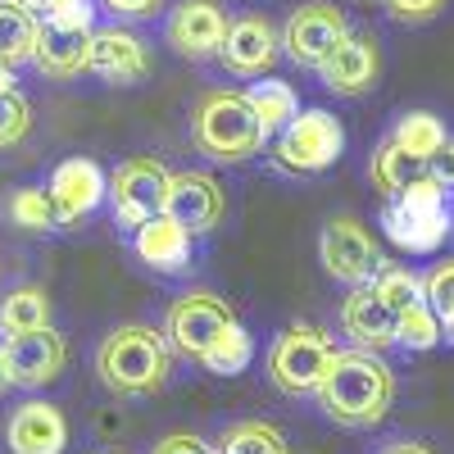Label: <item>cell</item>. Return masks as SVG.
I'll return each instance as SVG.
<instances>
[{
    "label": "cell",
    "instance_id": "6da1fadb",
    "mask_svg": "<svg viewBox=\"0 0 454 454\" xmlns=\"http://www.w3.org/2000/svg\"><path fill=\"white\" fill-rule=\"evenodd\" d=\"M314 395L336 427H377L395 400V372L372 350H336Z\"/></svg>",
    "mask_w": 454,
    "mask_h": 454
},
{
    "label": "cell",
    "instance_id": "7a4b0ae2",
    "mask_svg": "<svg viewBox=\"0 0 454 454\" xmlns=\"http://www.w3.org/2000/svg\"><path fill=\"white\" fill-rule=\"evenodd\" d=\"M173 372V346L168 336L145 327V323H123L114 327L100 346H96V377L105 382V391L123 395V400H141L155 395Z\"/></svg>",
    "mask_w": 454,
    "mask_h": 454
},
{
    "label": "cell",
    "instance_id": "3957f363",
    "mask_svg": "<svg viewBox=\"0 0 454 454\" xmlns=\"http://www.w3.org/2000/svg\"><path fill=\"white\" fill-rule=\"evenodd\" d=\"M192 145L214 164H246L269 145V132H263L246 91L209 87L192 109Z\"/></svg>",
    "mask_w": 454,
    "mask_h": 454
},
{
    "label": "cell",
    "instance_id": "277c9868",
    "mask_svg": "<svg viewBox=\"0 0 454 454\" xmlns=\"http://www.w3.org/2000/svg\"><path fill=\"white\" fill-rule=\"evenodd\" d=\"M382 232L404 254H436L445 246V237L454 232V214L445 205V192L427 173L413 177L400 196H391L382 205Z\"/></svg>",
    "mask_w": 454,
    "mask_h": 454
},
{
    "label": "cell",
    "instance_id": "5b68a950",
    "mask_svg": "<svg viewBox=\"0 0 454 454\" xmlns=\"http://www.w3.org/2000/svg\"><path fill=\"white\" fill-rule=\"evenodd\" d=\"M340 155H346V128L327 109H300L273 141V164L300 177L327 173Z\"/></svg>",
    "mask_w": 454,
    "mask_h": 454
},
{
    "label": "cell",
    "instance_id": "8992f818",
    "mask_svg": "<svg viewBox=\"0 0 454 454\" xmlns=\"http://www.w3.org/2000/svg\"><path fill=\"white\" fill-rule=\"evenodd\" d=\"M336 355V340L314 323H291L269 350V377L282 395H314Z\"/></svg>",
    "mask_w": 454,
    "mask_h": 454
},
{
    "label": "cell",
    "instance_id": "52a82bcc",
    "mask_svg": "<svg viewBox=\"0 0 454 454\" xmlns=\"http://www.w3.org/2000/svg\"><path fill=\"white\" fill-rule=\"evenodd\" d=\"M168 182H173V173L164 168V160H155V155H132V160H123L119 168L109 173L105 200L114 205V218L137 232L141 223H150V218L164 214Z\"/></svg>",
    "mask_w": 454,
    "mask_h": 454
},
{
    "label": "cell",
    "instance_id": "ba28073f",
    "mask_svg": "<svg viewBox=\"0 0 454 454\" xmlns=\"http://www.w3.org/2000/svg\"><path fill=\"white\" fill-rule=\"evenodd\" d=\"M346 32H350V19H346V10H336V0H305L282 23V55L295 68L318 73V64L336 51V42Z\"/></svg>",
    "mask_w": 454,
    "mask_h": 454
},
{
    "label": "cell",
    "instance_id": "9c48e42d",
    "mask_svg": "<svg viewBox=\"0 0 454 454\" xmlns=\"http://www.w3.org/2000/svg\"><path fill=\"white\" fill-rule=\"evenodd\" d=\"M318 259H323V269L332 282L340 286H368L377 278V269H382V250H377L372 232L350 218V214H340L323 227V237H318Z\"/></svg>",
    "mask_w": 454,
    "mask_h": 454
},
{
    "label": "cell",
    "instance_id": "30bf717a",
    "mask_svg": "<svg viewBox=\"0 0 454 454\" xmlns=\"http://www.w3.org/2000/svg\"><path fill=\"white\" fill-rule=\"evenodd\" d=\"M278 59H282V27L269 14L246 10V14H237L232 23H227L218 64L232 73V78L259 82V78H269V73H273Z\"/></svg>",
    "mask_w": 454,
    "mask_h": 454
},
{
    "label": "cell",
    "instance_id": "8fae6325",
    "mask_svg": "<svg viewBox=\"0 0 454 454\" xmlns=\"http://www.w3.org/2000/svg\"><path fill=\"white\" fill-rule=\"evenodd\" d=\"M232 323H237V314H232V305H227L223 295H214V291H186V295H177L168 305L164 336H168V346L177 355L200 359Z\"/></svg>",
    "mask_w": 454,
    "mask_h": 454
},
{
    "label": "cell",
    "instance_id": "7c38bea8",
    "mask_svg": "<svg viewBox=\"0 0 454 454\" xmlns=\"http://www.w3.org/2000/svg\"><path fill=\"white\" fill-rule=\"evenodd\" d=\"M227 10L218 0H177L164 19V42L182 55V59H218L223 36H227Z\"/></svg>",
    "mask_w": 454,
    "mask_h": 454
},
{
    "label": "cell",
    "instance_id": "4fadbf2b",
    "mask_svg": "<svg viewBox=\"0 0 454 454\" xmlns=\"http://www.w3.org/2000/svg\"><path fill=\"white\" fill-rule=\"evenodd\" d=\"M377 73H382V55H377V42L372 32H346L336 42V51L318 64V82L332 91V96H368L377 87Z\"/></svg>",
    "mask_w": 454,
    "mask_h": 454
},
{
    "label": "cell",
    "instance_id": "5bb4252c",
    "mask_svg": "<svg viewBox=\"0 0 454 454\" xmlns=\"http://www.w3.org/2000/svg\"><path fill=\"white\" fill-rule=\"evenodd\" d=\"M68 364V346L55 327H36V332H23V336H10L5 340V377L10 387H23V391H36L55 382Z\"/></svg>",
    "mask_w": 454,
    "mask_h": 454
},
{
    "label": "cell",
    "instance_id": "9a60e30c",
    "mask_svg": "<svg viewBox=\"0 0 454 454\" xmlns=\"http://www.w3.org/2000/svg\"><path fill=\"white\" fill-rule=\"evenodd\" d=\"M164 214L173 223H182L186 232H209V227L223 223L227 214V192L214 173H200V168H182L173 173L168 182V200H164Z\"/></svg>",
    "mask_w": 454,
    "mask_h": 454
},
{
    "label": "cell",
    "instance_id": "2e32d148",
    "mask_svg": "<svg viewBox=\"0 0 454 454\" xmlns=\"http://www.w3.org/2000/svg\"><path fill=\"white\" fill-rule=\"evenodd\" d=\"M96 78L114 82V87H137L145 73H150V51L145 42L123 27V23H114V27H96L91 32V64H87Z\"/></svg>",
    "mask_w": 454,
    "mask_h": 454
},
{
    "label": "cell",
    "instance_id": "e0dca14e",
    "mask_svg": "<svg viewBox=\"0 0 454 454\" xmlns=\"http://www.w3.org/2000/svg\"><path fill=\"white\" fill-rule=\"evenodd\" d=\"M105 192H109V177L100 173L96 160H64L46 186V196L55 205V223H82L87 214L100 209Z\"/></svg>",
    "mask_w": 454,
    "mask_h": 454
},
{
    "label": "cell",
    "instance_id": "ac0fdd59",
    "mask_svg": "<svg viewBox=\"0 0 454 454\" xmlns=\"http://www.w3.org/2000/svg\"><path fill=\"white\" fill-rule=\"evenodd\" d=\"M395 318L400 314L372 286H350V295L340 300V327L359 350L382 355L387 346H395Z\"/></svg>",
    "mask_w": 454,
    "mask_h": 454
},
{
    "label": "cell",
    "instance_id": "d6986e66",
    "mask_svg": "<svg viewBox=\"0 0 454 454\" xmlns=\"http://www.w3.org/2000/svg\"><path fill=\"white\" fill-rule=\"evenodd\" d=\"M5 436H10V450L14 454H64L68 445V423L64 413L46 400H27L10 413L5 423Z\"/></svg>",
    "mask_w": 454,
    "mask_h": 454
},
{
    "label": "cell",
    "instance_id": "ffe728a7",
    "mask_svg": "<svg viewBox=\"0 0 454 454\" xmlns=\"http://www.w3.org/2000/svg\"><path fill=\"white\" fill-rule=\"evenodd\" d=\"M32 64L42 68L51 82H73V78H78V73H87V64H91V32H68V27L42 23Z\"/></svg>",
    "mask_w": 454,
    "mask_h": 454
},
{
    "label": "cell",
    "instance_id": "44dd1931",
    "mask_svg": "<svg viewBox=\"0 0 454 454\" xmlns=\"http://www.w3.org/2000/svg\"><path fill=\"white\" fill-rule=\"evenodd\" d=\"M132 250L155 273H177V269H186V259H192V232H186L182 223H173L168 214H160V218L137 227Z\"/></svg>",
    "mask_w": 454,
    "mask_h": 454
},
{
    "label": "cell",
    "instance_id": "7402d4cb",
    "mask_svg": "<svg viewBox=\"0 0 454 454\" xmlns=\"http://www.w3.org/2000/svg\"><path fill=\"white\" fill-rule=\"evenodd\" d=\"M423 173H427V164H423V160H413V155H404V150H400L391 137H382V141L372 145L368 177H372V192H382L387 200L400 196L404 186H409L413 177H423Z\"/></svg>",
    "mask_w": 454,
    "mask_h": 454
},
{
    "label": "cell",
    "instance_id": "603a6c76",
    "mask_svg": "<svg viewBox=\"0 0 454 454\" xmlns=\"http://www.w3.org/2000/svg\"><path fill=\"white\" fill-rule=\"evenodd\" d=\"M36 36H42V19L23 10L19 0H0V59L10 68L32 64L36 55Z\"/></svg>",
    "mask_w": 454,
    "mask_h": 454
},
{
    "label": "cell",
    "instance_id": "cb8c5ba5",
    "mask_svg": "<svg viewBox=\"0 0 454 454\" xmlns=\"http://www.w3.org/2000/svg\"><path fill=\"white\" fill-rule=\"evenodd\" d=\"M36 327H51V295L46 286H14L10 295H0V332L23 336Z\"/></svg>",
    "mask_w": 454,
    "mask_h": 454
},
{
    "label": "cell",
    "instance_id": "d4e9b609",
    "mask_svg": "<svg viewBox=\"0 0 454 454\" xmlns=\"http://www.w3.org/2000/svg\"><path fill=\"white\" fill-rule=\"evenodd\" d=\"M391 141L404 150V155H413V160L427 164L450 137H445V123L436 119L432 109H404L400 119H395V128H391Z\"/></svg>",
    "mask_w": 454,
    "mask_h": 454
},
{
    "label": "cell",
    "instance_id": "484cf974",
    "mask_svg": "<svg viewBox=\"0 0 454 454\" xmlns=\"http://www.w3.org/2000/svg\"><path fill=\"white\" fill-rule=\"evenodd\" d=\"M246 100L254 105V114H259V123H263V132H269V137H278V132L295 119V114H300L295 87L282 82V78H259V82H250V87H246Z\"/></svg>",
    "mask_w": 454,
    "mask_h": 454
},
{
    "label": "cell",
    "instance_id": "4316f807",
    "mask_svg": "<svg viewBox=\"0 0 454 454\" xmlns=\"http://www.w3.org/2000/svg\"><path fill=\"white\" fill-rule=\"evenodd\" d=\"M214 454H291V445H286V436L273 423L246 419V423H232V427L218 432Z\"/></svg>",
    "mask_w": 454,
    "mask_h": 454
},
{
    "label": "cell",
    "instance_id": "83f0119b",
    "mask_svg": "<svg viewBox=\"0 0 454 454\" xmlns=\"http://www.w3.org/2000/svg\"><path fill=\"white\" fill-rule=\"evenodd\" d=\"M250 359H254V340H250V332H246L241 323H232V327H227L214 346L200 355V364H205L214 377H237V372L250 368Z\"/></svg>",
    "mask_w": 454,
    "mask_h": 454
},
{
    "label": "cell",
    "instance_id": "f1b7e54d",
    "mask_svg": "<svg viewBox=\"0 0 454 454\" xmlns=\"http://www.w3.org/2000/svg\"><path fill=\"white\" fill-rule=\"evenodd\" d=\"M368 286L382 295L395 314H404V309H413V305H427V300H423V278L413 273L409 263H382Z\"/></svg>",
    "mask_w": 454,
    "mask_h": 454
},
{
    "label": "cell",
    "instance_id": "f546056e",
    "mask_svg": "<svg viewBox=\"0 0 454 454\" xmlns=\"http://www.w3.org/2000/svg\"><path fill=\"white\" fill-rule=\"evenodd\" d=\"M423 300L441 323V340L454 346V259L432 263V273L423 278Z\"/></svg>",
    "mask_w": 454,
    "mask_h": 454
},
{
    "label": "cell",
    "instance_id": "4dcf8cb0",
    "mask_svg": "<svg viewBox=\"0 0 454 454\" xmlns=\"http://www.w3.org/2000/svg\"><path fill=\"white\" fill-rule=\"evenodd\" d=\"M395 346L413 350V355H423V350H436L441 346V323L427 305H413L395 318Z\"/></svg>",
    "mask_w": 454,
    "mask_h": 454
},
{
    "label": "cell",
    "instance_id": "1f68e13d",
    "mask_svg": "<svg viewBox=\"0 0 454 454\" xmlns=\"http://www.w3.org/2000/svg\"><path fill=\"white\" fill-rule=\"evenodd\" d=\"M10 218L19 227H27V232H46V227L55 223V205H51V196L42 192V186H19V192L10 196Z\"/></svg>",
    "mask_w": 454,
    "mask_h": 454
},
{
    "label": "cell",
    "instance_id": "d6a6232c",
    "mask_svg": "<svg viewBox=\"0 0 454 454\" xmlns=\"http://www.w3.org/2000/svg\"><path fill=\"white\" fill-rule=\"evenodd\" d=\"M32 128V105L19 91H0V150H10Z\"/></svg>",
    "mask_w": 454,
    "mask_h": 454
},
{
    "label": "cell",
    "instance_id": "836d02e7",
    "mask_svg": "<svg viewBox=\"0 0 454 454\" xmlns=\"http://www.w3.org/2000/svg\"><path fill=\"white\" fill-rule=\"evenodd\" d=\"M42 23L68 27V32H96V0H59Z\"/></svg>",
    "mask_w": 454,
    "mask_h": 454
},
{
    "label": "cell",
    "instance_id": "e575fe53",
    "mask_svg": "<svg viewBox=\"0 0 454 454\" xmlns=\"http://www.w3.org/2000/svg\"><path fill=\"white\" fill-rule=\"evenodd\" d=\"M382 5H387V14H391L395 23H404V27H423V23H432V19L445 14L450 0H382Z\"/></svg>",
    "mask_w": 454,
    "mask_h": 454
},
{
    "label": "cell",
    "instance_id": "d590c367",
    "mask_svg": "<svg viewBox=\"0 0 454 454\" xmlns=\"http://www.w3.org/2000/svg\"><path fill=\"white\" fill-rule=\"evenodd\" d=\"M427 177L445 192V205H450V214H454V137L436 150V155L427 160Z\"/></svg>",
    "mask_w": 454,
    "mask_h": 454
},
{
    "label": "cell",
    "instance_id": "8d00e7d4",
    "mask_svg": "<svg viewBox=\"0 0 454 454\" xmlns=\"http://www.w3.org/2000/svg\"><path fill=\"white\" fill-rule=\"evenodd\" d=\"M96 5L119 23H137V19H155L164 10V0H96Z\"/></svg>",
    "mask_w": 454,
    "mask_h": 454
},
{
    "label": "cell",
    "instance_id": "74e56055",
    "mask_svg": "<svg viewBox=\"0 0 454 454\" xmlns=\"http://www.w3.org/2000/svg\"><path fill=\"white\" fill-rule=\"evenodd\" d=\"M150 454H214V445H209L205 436H192V432H173V436H164Z\"/></svg>",
    "mask_w": 454,
    "mask_h": 454
},
{
    "label": "cell",
    "instance_id": "f35d334b",
    "mask_svg": "<svg viewBox=\"0 0 454 454\" xmlns=\"http://www.w3.org/2000/svg\"><path fill=\"white\" fill-rule=\"evenodd\" d=\"M19 5H23V10H32L36 19H46V14H51V10L59 5V0H19Z\"/></svg>",
    "mask_w": 454,
    "mask_h": 454
},
{
    "label": "cell",
    "instance_id": "ab89813d",
    "mask_svg": "<svg viewBox=\"0 0 454 454\" xmlns=\"http://www.w3.org/2000/svg\"><path fill=\"white\" fill-rule=\"evenodd\" d=\"M382 454H432L427 445H413V441H400V445H387Z\"/></svg>",
    "mask_w": 454,
    "mask_h": 454
},
{
    "label": "cell",
    "instance_id": "60d3db41",
    "mask_svg": "<svg viewBox=\"0 0 454 454\" xmlns=\"http://www.w3.org/2000/svg\"><path fill=\"white\" fill-rule=\"evenodd\" d=\"M0 91H14V68L0 59Z\"/></svg>",
    "mask_w": 454,
    "mask_h": 454
},
{
    "label": "cell",
    "instance_id": "b9f144b4",
    "mask_svg": "<svg viewBox=\"0 0 454 454\" xmlns=\"http://www.w3.org/2000/svg\"><path fill=\"white\" fill-rule=\"evenodd\" d=\"M10 387V377H5V346H0V391Z\"/></svg>",
    "mask_w": 454,
    "mask_h": 454
},
{
    "label": "cell",
    "instance_id": "7bdbcfd3",
    "mask_svg": "<svg viewBox=\"0 0 454 454\" xmlns=\"http://www.w3.org/2000/svg\"><path fill=\"white\" fill-rule=\"evenodd\" d=\"M100 454H123V450H100Z\"/></svg>",
    "mask_w": 454,
    "mask_h": 454
}]
</instances>
